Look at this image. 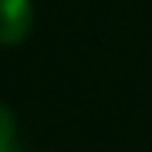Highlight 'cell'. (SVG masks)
I'll return each mask as SVG.
<instances>
[{
	"label": "cell",
	"mask_w": 152,
	"mask_h": 152,
	"mask_svg": "<svg viewBox=\"0 0 152 152\" xmlns=\"http://www.w3.org/2000/svg\"><path fill=\"white\" fill-rule=\"evenodd\" d=\"M0 152H20L16 149V120L0 104Z\"/></svg>",
	"instance_id": "7a4b0ae2"
},
{
	"label": "cell",
	"mask_w": 152,
	"mask_h": 152,
	"mask_svg": "<svg viewBox=\"0 0 152 152\" xmlns=\"http://www.w3.org/2000/svg\"><path fill=\"white\" fill-rule=\"evenodd\" d=\"M32 32V0H0V45H16Z\"/></svg>",
	"instance_id": "6da1fadb"
}]
</instances>
